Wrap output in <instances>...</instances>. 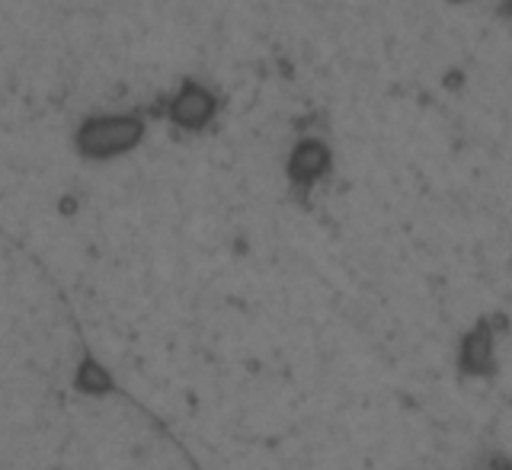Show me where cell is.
I'll use <instances>...</instances> for the list:
<instances>
[{
  "mask_svg": "<svg viewBox=\"0 0 512 470\" xmlns=\"http://www.w3.org/2000/svg\"><path fill=\"white\" fill-rule=\"evenodd\" d=\"M144 138V122L135 116H103L90 119L77 135V148L84 157H116L132 151L135 144Z\"/></svg>",
  "mask_w": 512,
  "mask_h": 470,
  "instance_id": "obj_1",
  "label": "cell"
},
{
  "mask_svg": "<svg viewBox=\"0 0 512 470\" xmlns=\"http://www.w3.org/2000/svg\"><path fill=\"white\" fill-rule=\"evenodd\" d=\"M327 164H330V151L324 148L320 141H301L298 148H295V154H292V176L298 183H314L320 173L327 170Z\"/></svg>",
  "mask_w": 512,
  "mask_h": 470,
  "instance_id": "obj_3",
  "label": "cell"
},
{
  "mask_svg": "<svg viewBox=\"0 0 512 470\" xmlns=\"http://www.w3.org/2000/svg\"><path fill=\"white\" fill-rule=\"evenodd\" d=\"M506 7H509V10H512V0H506Z\"/></svg>",
  "mask_w": 512,
  "mask_h": 470,
  "instance_id": "obj_6",
  "label": "cell"
},
{
  "mask_svg": "<svg viewBox=\"0 0 512 470\" xmlns=\"http://www.w3.org/2000/svg\"><path fill=\"white\" fill-rule=\"evenodd\" d=\"M212 116H215V96L196 84H186L170 103V119L180 128H189V132L202 128Z\"/></svg>",
  "mask_w": 512,
  "mask_h": 470,
  "instance_id": "obj_2",
  "label": "cell"
},
{
  "mask_svg": "<svg viewBox=\"0 0 512 470\" xmlns=\"http://www.w3.org/2000/svg\"><path fill=\"white\" fill-rule=\"evenodd\" d=\"M461 362H464V368H471V371L487 368V362H490V336H487V330H477L474 336H468V343L461 346Z\"/></svg>",
  "mask_w": 512,
  "mask_h": 470,
  "instance_id": "obj_4",
  "label": "cell"
},
{
  "mask_svg": "<svg viewBox=\"0 0 512 470\" xmlns=\"http://www.w3.org/2000/svg\"><path fill=\"white\" fill-rule=\"evenodd\" d=\"M77 387L84 394H106V391H112V378H109V371L103 365L84 362L77 371Z\"/></svg>",
  "mask_w": 512,
  "mask_h": 470,
  "instance_id": "obj_5",
  "label": "cell"
}]
</instances>
